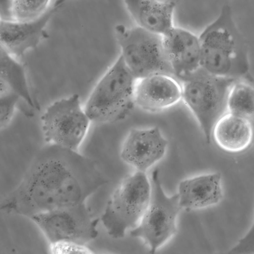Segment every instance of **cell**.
I'll list each match as a JSON object with an SVG mask.
<instances>
[{
	"label": "cell",
	"instance_id": "obj_1",
	"mask_svg": "<svg viewBox=\"0 0 254 254\" xmlns=\"http://www.w3.org/2000/svg\"><path fill=\"white\" fill-rule=\"evenodd\" d=\"M107 181L95 162L79 153L47 143L22 179L3 199L0 210L30 218L86 202Z\"/></svg>",
	"mask_w": 254,
	"mask_h": 254
},
{
	"label": "cell",
	"instance_id": "obj_2",
	"mask_svg": "<svg viewBox=\"0 0 254 254\" xmlns=\"http://www.w3.org/2000/svg\"><path fill=\"white\" fill-rule=\"evenodd\" d=\"M198 36L201 67L216 75L236 78L249 72L247 44L235 23L230 6L224 5L217 17Z\"/></svg>",
	"mask_w": 254,
	"mask_h": 254
},
{
	"label": "cell",
	"instance_id": "obj_3",
	"mask_svg": "<svg viewBox=\"0 0 254 254\" xmlns=\"http://www.w3.org/2000/svg\"><path fill=\"white\" fill-rule=\"evenodd\" d=\"M212 74L200 67L181 80L182 101L195 118L207 143L213 128L227 112V100L238 79Z\"/></svg>",
	"mask_w": 254,
	"mask_h": 254
},
{
	"label": "cell",
	"instance_id": "obj_4",
	"mask_svg": "<svg viewBox=\"0 0 254 254\" xmlns=\"http://www.w3.org/2000/svg\"><path fill=\"white\" fill-rule=\"evenodd\" d=\"M136 79L120 56L97 82L84 110L92 122L114 123L125 119L134 106Z\"/></svg>",
	"mask_w": 254,
	"mask_h": 254
},
{
	"label": "cell",
	"instance_id": "obj_5",
	"mask_svg": "<svg viewBox=\"0 0 254 254\" xmlns=\"http://www.w3.org/2000/svg\"><path fill=\"white\" fill-rule=\"evenodd\" d=\"M151 190L145 172L137 171L121 182L100 218L110 237L122 238L127 230L135 227L148 205Z\"/></svg>",
	"mask_w": 254,
	"mask_h": 254
},
{
	"label": "cell",
	"instance_id": "obj_6",
	"mask_svg": "<svg viewBox=\"0 0 254 254\" xmlns=\"http://www.w3.org/2000/svg\"><path fill=\"white\" fill-rule=\"evenodd\" d=\"M114 31L120 55L136 79L158 73L174 76L162 35L122 24Z\"/></svg>",
	"mask_w": 254,
	"mask_h": 254
},
{
	"label": "cell",
	"instance_id": "obj_7",
	"mask_svg": "<svg viewBox=\"0 0 254 254\" xmlns=\"http://www.w3.org/2000/svg\"><path fill=\"white\" fill-rule=\"evenodd\" d=\"M151 197L139 225L130 232L140 238L154 253L177 232L176 220L182 209L179 195H167L162 187L158 169L151 176Z\"/></svg>",
	"mask_w": 254,
	"mask_h": 254
},
{
	"label": "cell",
	"instance_id": "obj_8",
	"mask_svg": "<svg viewBox=\"0 0 254 254\" xmlns=\"http://www.w3.org/2000/svg\"><path fill=\"white\" fill-rule=\"evenodd\" d=\"M41 122L47 143L75 151H79L92 122L77 94L51 103L41 116Z\"/></svg>",
	"mask_w": 254,
	"mask_h": 254
},
{
	"label": "cell",
	"instance_id": "obj_9",
	"mask_svg": "<svg viewBox=\"0 0 254 254\" xmlns=\"http://www.w3.org/2000/svg\"><path fill=\"white\" fill-rule=\"evenodd\" d=\"M29 219L49 245L68 242L87 245L98 235L100 219L94 217L86 202L39 213Z\"/></svg>",
	"mask_w": 254,
	"mask_h": 254
},
{
	"label": "cell",
	"instance_id": "obj_10",
	"mask_svg": "<svg viewBox=\"0 0 254 254\" xmlns=\"http://www.w3.org/2000/svg\"><path fill=\"white\" fill-rule=\"evenodd\" d=\"M182 100L181 81L164 73L136 79L133 89L135 106L150 113L162 111Z\"/></svg>",
	"mask_w": 254,
	"mask_h": 254
},
{
	"label": "cell",
	"instance_id": "obj_11",
	"mask_svg": "<svg viewBox=\"0 0 254 254\" xmlns=\"http://www.w3.org/2000/svg\"><path fill=\"white\" fill-rule=\"evenodd\" d=\"M168 142L157 127L132 128L123 144L122 159L145 172L164 156Z\"/></svg>",
	"mask_w": 254,
	"mask_h": 254
},
{
	"label": "cell",
	"instance_id": "obj_12",
	"mask_svg": "<svg viewBox=\"0 0 254 254\" xmlns=\"http://www.w3.org/2000/svg\"><path fill=\"white\" fill-rule=\"evenodd\" d=\"M56 10L52 6L41 17L31 21L0 18V47L16 58L36 48L49 37L46 27Z\"/></svg>",
	"mask_w": 254,
	"mask_h": 254
},
{
	"label": "cell",
	"instance_id": "obj_13",
	"mask_svg": "<svg viewBox=\"0 0 254 254\" xmlns=\"http://www.w3.org/2000/svg\"><path fill=\"white\" fill-rule=\"evenodd\" d=\"M162 39L174 75L180 81L200 67L198 36L186 28L174 26L162 35Z\"/></svg>",
	"mask_w": 254,
	"mask_h": 254
},
{
	"label": "cell",
	"instance_id": "obj_14",
	"mask_svg": "<svg viewBox=\"0 0 254 254\" xmlns=\"http://www.w3.org/2000/svg\"><path fill=\"white\" fill-rule=\"evenodd\" d=\"M180 205L187 210L216 205L223 197L222 176L214 172L182 181L179 185Z\"/></svg>",
	"mask_w": 254,
	"mask_h": 254
},
{
	"label": "cell",
	"instance_id": "obj_15",
	"mask_svg": "<svg viewBox=\"0 0 254 254\" xmlns=\"http://www.w3.org/2000/svg\"><path fill=\"white\" fill-rule=\"evenodd\" d=\"M136 26L163 35L174 26L176 2L173 0H123Z\"/></svg>",
	"mask_w": 254,
	"mask_h": 254
},
{
	"label": "cell",
	"instance_id": "obj_16",
	"mask_svg": "<svg viewBox=\"0 0 254 254\" xmlns=\"http://www.w3.org/2000/svg\"><path fill=\"white\" fill-rule=\"evenodd\" d=\"M212 138L224 151L241 153L254 142V125L247 119L227 111L215 124Z\"/></svg>",
	"mask_w": 254,
	"mask_h": 254
},
{
	"label": "cell",
	"instance_id": "obj_17",
	"mask_svg": "<svg viewBox=\"0 0 254 254\" xmlns=\"http://www.w3.org/2000/svg\"><path fill=\"white\" fill-rule=\"evenodd\" d=\"M14 93L29 108L39 109L31 93L24 65L0 48V95Z\"/></svg>",
	"mask_w": 254,
	"mask_h": 254
},
{
	"label": "cell",
	"instance_id": "obj_18",
	"mask_svg": "<svg viewBox=\"0 0 254 254\" xmlns=\"http://www.w3.org/2000/svg\"><path fill=\"white\" fill-rule=\"evenodd\" d=\"M227 111L247 119L254 125V87L251 84L240 79L234 83L228 97Z\"/></svg>",
	"mask_w": 254,
	"mask_h": 254
},
{
	"label": "cell",
	"instance_id": "obj_19",
	"mask_svg": "<svg viewBox=\"0 0 254 254\" xmlns=\"http://www.w3.org/2000/svg\"><path fill=\"white\" fill-rule=\"evenodd\" d=\"M2 0L8 19L28 21L38 19L46 13L51 7L52 0Z\"/></svg>",
	"mask_w": 254,
	"mask_h": 254
},
{
	"label": "cell",
	"instance_id": "obj_20",
	"mask_svg": "<svg viewBox=\"0 0 254 254\" xmlns=\"http://www.w3.org/2000/svg\"><path fill=\"white\" fill-rule=\"evenodd\" d=\"M21 101L19 97L14 93L0 95V130L5 128L10 124Z\"/></svg>",
	"mask_w": 254,
	"mask_h": 254
},
{
	"label": "cell",
	"instance_id": "obj_21",
	"mask_svg": "<svg viewBox=\"0 0 254 254\" xmlns=\"http://www.w3.org/2000/svg\"><path fill=\"white\" fill-rule=\"evenodd\" d=\"M49 245L50 251L51 253L53 254L93 253L91 250L87 247V245L72 242H62Z\"/></svg>",
	"mask_w": 254,
	"mask_h": 254
},
{
	"label": "cell",
	"instance_id": "obj_22",
	"mask_svg": "<svg viewBox=\"0 0 254 254\" xmlns=\"http://www.w3.org/2000/svg\"><path fill=\"white\" fill-rule=\"evenodd\" d=\"M254 253V219L246 234L229 251L231 254H251Z\"/></svg>",
	"mask_w": 254,
	"mask_h": 254
},
{
	"label": "cell",
	"instance_id": "obj_23",
	"mask_svg": "<svg viewBox=\"0 0 254 254\" xmlns=\"http://www.w3.org/2000/svg\"><path fill=\"white\" fill-rule=\"evenodd\" d=\"M243 78L244 80L251 84L254 87V76L252 75L250 72L246 74Z\"/></svg>",
	"mask_w": 254,
	"mask_h": 254
},
{
	"label": "cell",
	"instance_id": "obj_24",
	"mask_svg": "<svg viewBox=\"0 0 254 254\" xmlns=\"http://www.w3.org/2000/svg\"><path fill=\"white\" fill-rule=\"evenodd\" d=\"M69 0H55L53 7L56 9L61 7L64 4Z\"/></svg>",
	"mask_w": 254,
	"mask_h": 254
}]
</instances>
